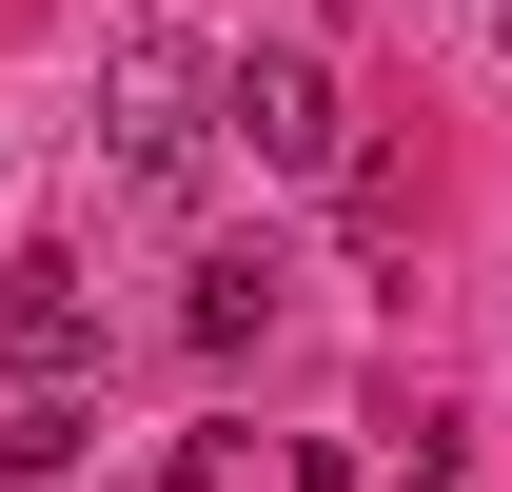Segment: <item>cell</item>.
<instances>
[{
	"mask_svg": "<svg viewBox=\"0 0 512 492\" xmlns=\"http://www.w3.org/2000/svg\"><path fill=\"white\" fill-rule=\"evenodd\" d=\"M217 138H237L256 178H355V99H335L316 40H256V60H217Z\"/></svg>",
	"mask_w": 512,
	"mask_h": 492,
	"instance_id": "obj_2",
	"label": "cell"
},
{
	"mask_svg": "<svg viewBox=\"0 0 512 492\" xmlns=\"http://www.w3.org/2000/svg\"><path fill=\"white\" fill-rule=\"evenodd\" d=\"M99 158H119V197H197L217 178V60H197L178 20H138L119 60H99Z\"/></svg>",
	"mask_w": 512,
	"mask_h": 492,
	"instance_id": "obj_1",
	"label": "cell"
},
{
	"mask_svg": "<svg viewBox=\"0 0 512 492\" xmlns=\"http://www.w3.org/2000/svg\"><path fill=\"white\" fill-rule=\"evenodd\" d=\"M178 335H197V355H256V335H276V276H256V256H217V276L178 296Z\"/></svg>",
	"mask_w": 512,
	"mask_h": 492,
	"instance_id": "obj_4",
	"label": "cell"
},
{
	"mask_svg": "<svg viewBox=\"0 0 512 492\" xmlns=\"http://www.w3.org/2000/svg\"><path fill=\"white\" fill-rule=\"evenodd\" d=\"M0 355H20V394H79V355H99L79 256H20V276H0Z\"/></svg>",
	"mask_w": 512,
	"mask_h": 492,
	"instance_id": "obj_3",
	"label": "cell"
},
{
	"mask_svg": "<svg viewBox=\"0 0 512 492\" xmlns=\"http://www.w3.org/2000/svg\"><path fill=\"white\" fill-rule=\"evenodd\" d=\"M79 433H99L79 394H20V414H0V473H79Z\"/></svg>",
	"mask_w": 512,
	"mask_h": 492,
	"instance_id": "obj_5",
	"label": "cell"
},
{
	"mask_svg": "<svg viewBox=\"0 0 512 492\" xmlns=\"http://www.w3.org/2000/svg\"><path fill=\"white\" fill-rule=\"evenodd\" d=\"M394 492H453V433H414V473H394Z\"/></svg>",
	"mask_w": 512,
	"mask_h": 492,
	"instance_id": "obj_6",
	"label": "cell"
}]
</instances>
